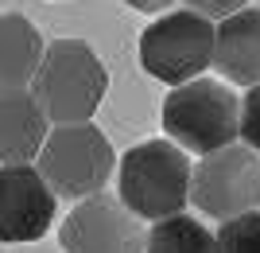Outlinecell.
Listing matches in <instances>:
<instances>
[{"label": "cell", "mask_w": 260, "mask_h": 253, "mask_svg": "<svg viewBox=\"0 0 260 253\" xmlns=\"http://www.w3.org/2000/svg\"><path fill=\"white\" fill-rule=\"evenodd\" d=\"M105 90H109V70L89 43H82V39L47 43L43 63H39L31 82V94L43 105L51 125L93 121Z\"/></svg>", "instance_id": "7a4b0ae2"}, {"label": "cell", "mask_w": 260, "mask_h": 253, "mask_svg": "<svg viewBox=\"0 0 260 253\" xmlns=\"http://www.w3.org/2000/svg\"><path fill=\"white\" fill-rule=\"evenodd\" d=\"M190 176L194 164L186 152L171 140H144L132 144L120 156L117 167V199L136 214L140 222H163L183 214L190 203Z\"/></svg>", "instance_id": "6da1fadb"}, {"label": "cell", "mask_w": 260, "mask_h": 253, "mask_svg": "<svg viewBox=\"0 0 260 253\" xmlns=\"http://www.w3.org/2000/svg\"><path fill=\"white\" fill-rule=\"evenodd\" d=\"M51 121L35 101L31 86L0 90V167L4 164H35L43 152Z\"/></svg>", "instance_id": "9c48e42d"}, {"label": "cell", "mask_w": 260, "mask_h": 253, "mask_svg": "<svg viewBox=\"0 0 260 253\" xmlns=\"http://www.w3.org/2000/svg\"><path fill=\"white\" fill-rule=\"evenodd\" d=\"M35 167L58 199L82 203V199H93L105 191V183L117 172V152L93 121L54 125Z\"/></svg>", "instance_id": "277c9868"}, {"label": "cell", "mask_w": 260, "mask_h": 253, "mask_svg": "<svg viewBox=\"0 0 260 253\" xmlns=\"http://www.w3.org/2000/svg\"><path fill=\"white\" fill-rule=\"evenodd\" d=\"M190 203L206 218L229 222L260 207V152L249 144H229L194 164L190 176Z\"/></svg>", "instance_id": "8992f818"}, {"label": "cell", "mask_w": 260, "mask_h": 253, "mask_svg": "<svg viewBox=\"0 0 260 253\" xmlns=\"http://www.w3.org/2000/svg\"><path fill=\"white\" fill-rule=\"evenodd\" d=\"M186 8L198 12V16H206V20H225V16H233V12L249 8V0H186Z\"/></svg>", "instance_id": "9a60e30c"}, {"label": "cell", "mask_w": 260, "mask_h": 253, "mask_svg": "<svg viewBox=\"0 0 260 253\" xmlns=\"http://www.w3.org/2000/svg\"><path fill=\"white\" fill-rule=\"evenodd\" d=\"M124 4H132L136 12H163L171 0H124Z\"/></svg>", "instance_id": "2e32d148"}, {"label": "cell", "mask_w": 260, "mask_h": 253, "mask_svg": "<svg viewBox=\"0 0 260 253\" xmlns=\"http://www.w3.org/2000/svg\"><path fill=\"white\" fill-rule=\"evenodd\" d=\"M214 70L233 86H260V8H241L217 23Z\"/></svg>", "instance_id": "30bf717a"}, {"label": "cell", "mask_w": 260, "mask_h": 253, "mask_svg": "<svg viewBox=\"0 0 260 253\" xmlns=\"http://www.w3.org/2000/svg\"><path fill=\"white\" fill-rule=\"evenodd\" d=\"M217 27L198 12H163L140 32V66L167 86H186L214 66Z\"/></svg>", "instance_id": "5b68a950"}, {"label": "cell", "mask_w": 260, "mask_h": 253, "mask_svg": "<svg viewBox=\"0 0 260 253\" xmlns=\"http://www.w3.org/2000/svg\"><path fill=\"white\" fill-rule=\"evenodd\" d=\"M144 253H217L214 234L190 214H175L163 218L148 230V245Z\"/></svg>", "instance_id": "7c38bea8"}, {"label": "cell", "mask_w": 260, "mask_h": 253, "mask_svg": "<svg viewBox=\"0 0 260 253\" xmlns=\"http://www.w3.org/2000/svg\"><path fill=\"white\" fill-rule=\"evenodd\" d=\"M163 132L183 152L210 156L241 140V98L225 82L194 78L163 98Z\"/></svg>", "instance_id": "3957f363"}, {"label": "cell", "mask_w": 260, "mask_h": 253, "mask_svg": "<svg viewBox=\"0 0 260 253\" xmlns=\"http://www.w3.org/2000/svg\"><path fill=\"white\" fill-rule=\"evenodd\" d=\"M58 242L66 253H144L148 230L117 195L101 191L62 218Z\"/></svg>", "instance_id": "52a82bcc"}, {"label": "cell", "mask_w": 260, "mask_h": 253, "mask_svg": "<svg viewBox=\"0 0 260 253\" xmlns=\"http://www.w3.org/2000/svg\"><path fill=\"white\" fill-rule=\"evenodd\" d=\"M43 35L27 16L0 12V90H23L35 82V70L43 63Z\"/></svg>", "instance_id": "8fae6325"}, {"label": "cell", "mask_w": 260, "mask_h": 253, "mask_svg": "<svg viewBox=\"0 0 260 253\" xmlns=\"http://www.w3.org/2000/svg\"><path fill=\"white\" fill-rule=\"evenodd\" d=\"M54 214H58V195L47 187L35 164L0 167V242H39L54 226Z\"/></svg>", "instance_id": "ba28073f"}, {"label": "cell", "mask_w": 260, "mask_h": 253, "mask_svg": "<svg viewBox=\"0 0 260 253\" xmlns=\"http://www.w3.org/2000/svg\"><path fill=\"white\" fill-rule=\"evenodd\" d=\"M214 245L217 253H260V210L221 222L214 234Z\"/></svg>", "instance_id": "4fadbf2b"}, {"label": "cell", "mask_w": 260, "mask_h": 253, "mask_svg": "<svg viewBox=\"0 0 260 253\" xmlns=\"http://www.w3.org/2000/svg\"><path fill=\"white\" fill-rule=\"evenodd\" d=\"M241 144L260 152V86L245 90V101H241Z\"/></svg>", "instance_id": "5bb4252c"}]
</instances>
